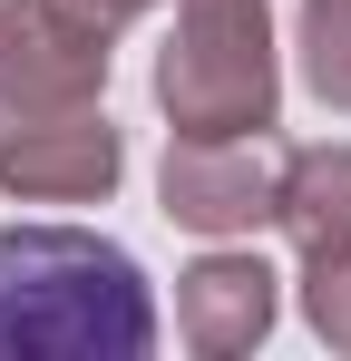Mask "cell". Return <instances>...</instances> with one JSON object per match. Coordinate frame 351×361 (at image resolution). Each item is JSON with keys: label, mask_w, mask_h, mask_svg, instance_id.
<instances>
[{"label": "cell", "mask_w": 351, "mask_h": 361, "mask_svg": "<svg viewBox=\"0 0 351 361\" xmlns=\"http://www.w3.org/2000/svg\"><path fill=\"white\" fill-rule=\"evenodd\" d=\"M117 176H127V147H117L98 98L0 127V195L10 205H108Z\"/></svg>", "instance_id": "5b68a950"}, {"label": "cell", "mask_w": 351, "mask_h": 361, "mask_svg": "<svg viewBox=\"0 0 351 361\" xmlns=\"http://www.w3.org/2000/svg\"><path fill=\"white\" fill-rule=\"evenodd\" d=\"M302 322H312L332 352H351V244L302 264Z\"/></svg>", "instance_id": "9c48e42d"}, {"label": "cell", "mask_w": 351, "mask_h": 361, "mask_svg": "<svg viewBox=\"0 0 351 361\" xmlns=\"http://www.w3.org/2000/svg\"><path fill=\"white\" fill-rule=\"evenodd\" d=\"M156 108L176 137H264L283 108L273 10L264 0H176V30L156 49Z\"/></svg>", "instance_id": "7a4b0ae2"}, {"label": "cell", "mask_w": 351, "mask_h": 361, "mask_svg": "<svg viewBox=\"0 0 351 361\" xmlns=\"http://www.w3.org/2000/svg\"><path fill=\"white\" fill-rule=\"evenodd\" d=\"M292 49H302V88H312L332 118H351V0H302Z\"/></svg>", "instance_id": "ba28073f"}, {"label": "cell", "mask_w": 351, "mask_h": 361, "mask_svg": "<svg viewBox=\"0 0 351 361\" xmlns=\"http://www.w3.org/2000/svg\"><path fill=\"white\" fill-rule=\"evenodd\" d=\"M273 225L292 235V254H342L351 244V147H292L283 185H273Z\"/></svg>", "instance_id": "52a82bcc"}, {"label": "cell", "mask_w": 351, "mask_h": 361, "mask_svg": "<svg viewBox=\"0 0 351 361\" xmlns=\"http://www.w3.org/2000/svg\"><path fill=\"white\" fill-rule=\"evenodd\" d=\"M108 88V30L68 20L58 0H0V118L88 108Z\"/></svg>", "instance_id": "277c9868"}, {"label": "cell", "mask_w": 351, "mask_h": 361, "mask_svg": "<svg viewBox=\"0 0 351 361\" xmlns=\"http://www.w3.org/2000/svg\"><path fill=\"white\" fill-rule=\"evenodd\" d=\"M58 10H68V20H88V30H127V20H147V10H156V0H58Z\"/></svg>", "instance_id": "30bf717a"}, {"label": "cell", "mask_w": 351, "mask_h": 361, "mask_svg": "<svg viewBox=\"0 0 351 361\" xmlns=\"http://www.w3.org/2000/svg\"><path fill=\"white\" fill-rule=\"evenodd\" d=\"M156 293L88 225H0V361H147Z\"/></svg>", "instance_id": "6da1fadb"}, {"label": "cell", "mask_w": 351, "mask_h": 361, "mask_svg": "<svg viewBox=\"0 0 351 361\" xmlns=\"http://www.w3.org/2000/svg\"><path fill=\"white\" fill-rule=\"evenodd\" d=\"M273 283H283V274H273L264 254H234V244L195 254V264H185V283H176V342H185L195 361L254 352V342L273 332V312H283Z\"/></svg>", "instance_id": "8992f818"}, {"label": "cell", "mask_w": 351, "mask_h": 361, "mask_svg": "<svg viewBox=\"0 0 351 361\" xmlns=\"http://www.w3.org/2000/svg\"><path fill=\"white\" fill-rule=\"evenodd\" d=\"M273 185H283V157L273 137H166V166H156V205L185 235H254L273 225Z\"/></svg>", "instance_id": "3957f363"}]
</instances>
